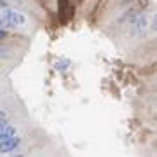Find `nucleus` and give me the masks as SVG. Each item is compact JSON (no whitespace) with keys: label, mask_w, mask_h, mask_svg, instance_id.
Here are the masks:
<instances>
[{"label":"nucleus","mask_w":157,"mask_h":157,"mask_svg":"<svg viewBox=\"0 0 157 157\" xmlns=\"http://www.w3.org/2000/svg\"><path fill=\"white\" fill-rule=\"evenodd\" d=\"M25 23H26V16L16 9H7L0 17V26L4 28H17V26H23Z\"/></svg>","instance_id":"nucleus-1"},{"label":"nucleus","mask_w":157,"mask_h":157,"mask_svg":"<svg viewBox=\"0 0 157 157\" xmlns=\"http://www.w3.org/2000/svg\"><path fill=\"white\" fill-rule=\"evenodd\" d=\"M148 26V16L147 12H135L129 19V33L131 35H141Z\"/></svg>","instance_id":"nucleus-2"},{"label":"nucleus","mask_w":157,"mask_h":157,"mask_svg":"<svg viewBox=\"0 0 157 157\" xmlns=\"http://www.w3.org/2000/svg\"><path fill=\"white\" fill-rule=\"evenodd\" d=\"M21 145V138L19 136H12L6 141H0V154H9V152H14L17 147Z\"/></svg>","instance_id":"nucleus-3"},{"label":"nucleus","mask_w":157,"mask_h":157,"mask_svg":"<svg viewBox=\"0 0 157 157\" xmlns=\"http://www.w3.org/2000/svg\"><path fill=\"white\" fill-rule=\"evenodd\" d=\"M58 11H59V16H61L63 21H67L68 17L72 16V4H70V0H58Z\"/></svg>","instance_id":"nucleus-4"},{"label":"nucleus","mask_w":157,"mask_h":157,"mask_svg":"<svg viewBox=\"0 0 157 157\" xmlns=\"http://www.w3.org/2000/svg\"><path fill=\"white\" fill-rule=\"evenodd\" d=\"M12 136H16V128L11 126V124H7L6 128L0 131V141H6L9 138H12Z\"/></svg>","instance_id":"nucleus-5"},{"label":"nucleus","mask_w":157,"mask_h":157,"mask_svg":"<svg viewBox=\"0 0 157 157\" xmlns=\"http://www.w3.org/2000/svg\"><path fill=\"white\" fill-rule=\"evenodd\" d=\"M68 67H70V59H59V61H56V70H59V72H65Z\"/></svg>","instance_id":"nucleus-6"},{"label":"nucleus","mask_w":157,"mask_h":157,"mask_svg":"<svg viewBox=\"0 0 157 157\" xmlns=\"http://www.w3.org/2000/svg\"><path fill=\"white\" fill-rule=\"evenodd\" d=\"M12 58V51L7 47H0V59H11Z\"/></svg>","instance_id":"nucleus-7"},{"label":"nucleus","mask_w":157,"mask_h":157,"mask_svg":"<svg viewBox=\"0 0 157 157\" xmlns=\"http://www.w3.org/2000/svg\"><path fill=\"white\" fill-rule=\"evenodd\" d=\"M148 2H150V0H136V4H138L141 9H145V7L148 6Z\"/></svg>","instance_id":"nucleus-8"},{"label":"nucleus","mask_w":157,"mask_h":157,"mask_svg":"<svg viewBox=\"0 0 157 157\" xmlns=\"http://www.w3.org/2000/svg\"><path fill=\"white\" fill-rule=\"evenodd\" d=\"M4 39H7V32L4 28H0V40H4Z\"/></svg>","instance_id":"nucleus-9"},{"label":"nucleus","mask_w":157,"mask_h":157,"mask_svg":"<svg viewBox=\"0 0 157 157\" xmlns=\"http://www.w3.org/2000/svg\"><path fill=\"white\" fill-rule=\"evenodd\" d=\"M0 121H7V112L0 110Z\"/></svg>","instance_id":"nucleus-10"},{"label":"nucleus","mask_w":157,"mask_h":157,"mask_svg":"<svg viewBox=\"0 0 157 157\" xmlns=\"http://www.w3.org/2000/svg\"><path fill=\"white\" fill-rule=\"evenodd\" d=\"M7 124H9V122H7V121H0V131H2V129L6 128Z\"/></svg>","instance_id":"nucleus-11"},{"label":"nucleus","mask_w":157,"mask_h":157,"mask_svg":"<svg viewBox=\"0 0 157 157\" xmlns=\"http://www.w3.org/2000/svg\"><path fill=\"white\" fill-rule=\"evenodd\" d=\"M128 2H131V0H124V4H128Z\"/></svg>","instance_id":"nucleus-12"},{"label":"nucleus","mask_w":157,"mask_h":157,"mask_svg":"<svg viewBox=\"0 0 157 157\" xmlns=\"http://www.w3.org/2000/svg\"><path fill=\"white\" fill-rule=\"evenodd\" d=\"M16 157H23V155H21V154H19V155H16Z\"/></svg>","instance_id":"nucleus-13"},{"label":"nucleus","mask_w":157,"mask_h":157,"mask_svg":"<svg viewBox=\"0 0 157 157\" xmlns=\"http://www.w3.org/2000/svg\"><path fill=\"white\" fill-rule=\"evenodd\" d=\"M0 2H6V0H0Z\"/></svg>","instance_id":"nucleus-14"}]
</instances>
